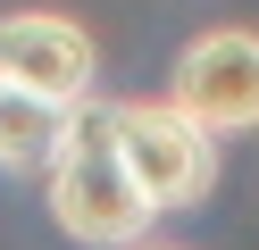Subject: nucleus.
<instances>
[{
	"mask_svg": "<svg viewBox=\"0 0 259 250\" xmlns=\"http://www.w3.org/2000/svg\"><path fill=\"white\" fill-rule=\"evenodd\" d=\"M42 175H51V217L75 242H92V250H134L151 233V217H159L151 192L134 183V167H125V142L109 125V109L75 117V133L59 142V159Z\"/></svg>",
	"mask_w": 259,
	"mask_h": 250,
	"instance_id": "f257e3e1",
	"label": "nucleus"
},
{
	"mask_svg": "<svg viewBox=\"0 0 259 250\" xmlns=\"http://www.w3.org/2000/svg\"><path fill=\"white\" fill-rule=\"evenodd\" d=\"M109 125L125 142V167L151 192V209H192L218 183V133L192 125L176 100H109Z\"/></svg>",
	"mask_w": 259,
	"mask_h": 250,
	"instance_id": "f03ea898",
	"label": "nucleus"
},
{
	"mask_svg": "<svg viewBox=\"0 0 259 250\" xmlns=\"http://www.w3.org/2000/svg\"><path fill=\"white\" fill-rule=\"evenodd\" d=\"M167 100L209 133H251L259 125V33L251 25L192 33L167 67Z\"/></svg>",
	"mask_w": 259,
	"mask_h": 250,
	"instance_id": "7ed1b4c3",
	"label": "nucleus"
},
{
	"mask_svg": "<svg viewBox=\"0 0 259 250\" xmlns=\"http://www.w3.org/2000/svg\"><path fill=\"white\" fill-rule=\"evenodd\" d=\"M0 75L25 83V92L59 100V109H92V75H101V50L75 17L51 9H17L0 17Z\"/></svg>",
	"mask_w": 259,
	"mask_h": 250,
	"instance_id": "20e7f679",
	"label": "nucleus"
},
{
	"mask_svg": "<svg viewBox=\"0 0 259 250\" xmlns=\"http://www.w3.org/2000/svg\"><path fill=\"white\" fill-rule=\"evenodd\" d=\"M75 117L84 109H59V100H42V92H25V83H9L0 75V167H51L59 159V142L75 133Z\"/></svg>",
	"mask_w": 259,
	"mask_h": 250,
	"instance_id": "39448f33",
	"label": "nucleus"
},
{
	"mask_svg": "<svg viewBox=\"0 0 259 250\" xmlns=\"http://www.w3.org/2000/svg\"><path fill=\"white\" fill-rule=\"evenodd\" d=\"M134 250H176V242H134Z\"/></svg>",
	"mask_w": 259,
	"mask_h": 250,
	"instance_id": "423d86ee",
	"label": "nucleus"
}]
</instances>
